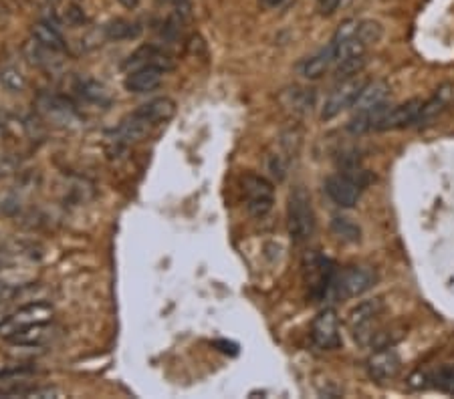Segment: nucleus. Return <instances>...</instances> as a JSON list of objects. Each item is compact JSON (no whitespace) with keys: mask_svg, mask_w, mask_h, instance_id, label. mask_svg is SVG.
I'll return each instance as SVG.
<instances>
[{"mask_svg":"<svg viewBox=\"0 0 454 399\" xmlns=\"http://www.w3.org/2000/svg\"><path fill=\"white\" fill-rule=\"evenodd\" d=\"M287 222L289 234L297 242L309 240L315 232V214H313V206H311V198L301 186L293 189L289 196Z\"/></svg>","mask_w":454,"mask_h":399,"instance_id":"1","label":"nucleus"},{"mask_svg":"<svg viewBox=\"0 0 454 399\" xmlns=\"http://www.w3.org/2000/svg\"><path fill=\"white\" fill-rule=\"evenodd\" d=\"M242 192L246 198V210L253 218H264L273 210L275 188L266 178L257 174H246L242 178Z\"/></svg>","mask_w":454,"mask_h":399,"instance_id":"2","label":"nucleus"},{"mask_svg":"<svg viewBox=\"0 0 454 399\" xmlns=\"http://www.w3.org/2000/svg\"><path fill=\"white\" fill-rule=\"evenodd\" d=\"M378 282V275L370 266H347L335 275L334 293L339 299H354L367 293Z\"/></svg>","mask_w":454,"mask_h":399,"instance_id":"3","label":"nucleus"},{"mask_svg":"<svg viewBox=\"0 0 454 399\" xmlns=\"http://www.w3.org/2000/svg\"><path fill=\"white\" fill-rule=\"evenodd\" d=\"M303 272H305V282L309 288V295L315 301H321L323 297L329 295V290H334L335 281V268L334 262L319 254H309L303 264Z\"/></svg>","mask_w":454,"mask_h":399,"instance_id":"4","label":"nucleus"},{"mask_svg":"<svg viewBox=\"0 0 454 399\" xmlns=\"http://www.w3.org/2000/svg\"><path fill=\"white\" fill-rule=\"evenodd\" d=\"M311 341L317 349L321 351H332L341 345V335H339V319L334 308H323L313 325H311Z\"/></svg>","mask_w":454,"mask_h":399,"instance_id":"5","label":"nucleus"},{"mask_svg":"<svg viewBox=\"0 0 454 399\" xmlns=\"http://www.w3.org/2000/svg\"><path fill=\"white\" fill-rule=\"evenodd\" d=\"M53 319V306L47 303H33L26 305L23 308H19L15 315H10L2 325H0V335L6 339L12 333H17L19 329L30 327V325H47L48 321Z\"/></svg>","mask_w":454,"mask_h":399,"instance_id":"6","label":"nucleus"},{"mask_svg":"<svg viewBox=\"0 0 454 399\" xmlns=\"http://www.w3.org/2000/svg\"><path fill=\"white\" fill-rule=\"evenodd\" d=\"M363 85L365 83L361 79H358V77H352V79L343 81L334 93L327 97V101L323 105V111H321V118L325 119V121H329V119L337 118L341 111H345L347 107H354V103H356V99L361 93Z\"/></svg>","mask_w":454,"mask_h":399,"instance_id":"7","label":"nucleus"},{"mask_svg":"<svg viewBox=\"0 0 454 399\" xmlns=\"http://www.w3.org/2000/svg\"><path fill=\"white\" fill-rule=\"evenodd\" d=\"M361 189L363 186L358 184L356 180H352L349 176L345 174H335L329 176L327 182H325V192L327 196L334 200L339 208H354L358 204L359 196H361Z\"/></svg>","mask_w":454,"mask_h":399,"instance_id":"8","label":"nucleus"},{"mask_svg":"<svg viewBox=\"0 0 454 399\" xmlns=\"http://www.w3.org/2000/svg\"><path fill=\"white\" fill-rule=\"evenodd\" d=\"M424 101L422 99H410L406 103H400L383 113V118L378 123V131H388V129H402L412 123H418L420 111H422Z\"/></svg>","mask_w":454,"mask_h":399,"instance_id":"9","label":"nucleus"},{"mask_svg":"<svg viewBox=\"0 0 454 399\" xmlns=\"http://www.w3.org/2000/svg\"><path fill=\"white\" fill-rule=\"evenodd\" d=\"M400 369H402V359L392 347H382L367 359V373L380 383L394 379L400 373Z\"/></svg>","mask_w":454,"mask_h":399,"instance_id":"10","label":"nucleus"},{"mask_svg":"<svg viewBox=\"0 0 454 399\" xmlns=\"http://www.w3.org/2000/svg\"><path fill=\"white\" fill-rule=\"evenodd\" d=\"M383 305L380 299H370V301H361L347 313V327L354 331L356 339H361L365 335V331L374 325V321L382 315Z\"/></svg>","mask_w":454,"mask_h":399,"instance_id":"11","label":"nucleus"},{"mask_svg":"<svg viewBox=\"0 0 454 399\" xmlns=\"http://www.w3.org/2000/svg\"><path fill=\"white\" fill-rule=\"evenodd\" d=\"M174 111H176L174 101L167 99V97H160V99H154V101L145 103L142 107H138L134 111V115L140 119V121H144L147 127H152V125H158V123L167 121V119L174 115Z\"/></svg>","mask_w":454,"mask_h":399,"instance_id":"12","label":"nucleus"},{"mask_svg":"<svg viewBox=\"0 0 454 399\" xmlns=\"http://www.w3.org/2000/svg\"><path fill=\"white\" fill-rule=\"evenodd\" d=\"M162 73L164 71L156 67H142L134 69L125 77V89L131 93H149L156 91L162 83Z\"/></svg>","mask_w":454,"mask_h":399,"instance_id":"13","label":"nucleus"},{"mask_svg":"<svg viewBox=\"0 0 454 399\" xmlns=\"http://www.w3.org/2000/svg\"><path fill=\"white\" fill-rule=\"evenodd\" d=\"M125 67L129 69H142V67H156L160 71H167L172 69V59L167 57L164 50L156 47H142L138 48L129 61L125 63Z\"/></svg>","mask_w":454,"mask_h":399,"instance_id":"14","label":"nucleus"},{"mask_svg":"<svg viewBox=\"0 0 454 399\" xmlns=\"http://www.w3.org/2000/svg\"><path fill=\"white\" fill-rule=\"evenodd\" d=\"M390 95V85L385 81H374V83H367L363 85L361 93L356 99L354 107H356V113H361V111H370L378 105L385 103Z\"/></svg>","mask_w":454,"mask_h":399,"instance_id":"15","label":"nucleus"},{"mask_svg":"<svg viewBox=\"0 0 454 399\" xmlns=\"http://www.w3.org/2000/svg\"><path fill=\"white\" fill-rule=\"evenodd\" d=\"M335 65V45L329 43L325 48H321L317 55H313L303 63V75L307 79H319L321 75H325V71Z\"/></svg>","mask_w":454,"mask_h":399,"instance_id":"16","label":"nucleus"},{"mask_svg":"<svg viewBox=\"0 0 454 399\" xmlns=\"http://www.w3.org/2000/svg\"><path fill=\"white\" fill-rule=\"evenodd\" d=\"M33 39L37 41V45H41L43 48L48 50H55V53H61L65 50V39L59 35V30L48 23H37L33 26Z\"/></svg>","mask_w":454,"mask_h":399,"instance_id":"17","label":"nucleus"},{"mask_svg":"<svg viewBox=\"0 0 454 399\" xmlns=\"http://www.w3.org/2000/svg\"><path fill=\"white\" fill-rule=\"evenodd\" d=\"M454 87L453 85H444V87H440L436 93L432 95V99H428L424 105H422V111H420V118L418 121L422 123H426V121H432V119L436 118L446 105H448V101H451V97H453Z\"/></svg>","mask_w":454,"mask_h":399,"instance_id":"18","label":"nucleus"},{"mask_svg":"<svg viewBox=\"0 0 454 399\" xmlns=\"http://www.w3.org/2000/svg\"><path fill=\"white\" fill-rule=\"evenodd\" d=\"M332 232L341 242H347V244H356L361 240V228L347 216H334L332 218Z\"/></svg>","mask_w":454,"mask_h":399,"instance_id":"19","label":"nucleus"},{"mask_svg":"<svg viewBox=\"0 0 454 399\" xmlns=\"http://www.w3.org/2000/svg\"><path fill=\"white\" fill-rule=\"evenodd\" d=\"M105 35L109 41H127V39H138L142 35V26L123 19H116L109 24H105Z\"/></svg>","mask_w":454,"mask_h":399,"instance_id":"20","label":"nucleus"},{"mask_svg":"<svg viewBox=\"0 0 454 399\" xmlns=\"http://www.w3.org/2000/svg\"><path fill=\"white\" fill-rule=\"evenodd\" d=\"M77 91H79V95H81L83 99H87V101H91V103H97V105H109V101H111L107 89H105L101 83L93 81V79H79Z\"/></svg>","mask_w":454,"mask_h":399,"instance_id":"21","label":"nucleus"},{"mask_svg":"<svg viewBox=\"0 0 454 399\" xmlns=\"http://www.w3.org/2000/svg\"><path fill=\"white\" fill-rule=\"evenodd\" d=\"M45 337H47V325H30L12 333L6 339L15 345H39L45 341Z\"/></svg>","mask_w":454,"mask_h":399,"instance_id":"22","label":"nucleus"},{"mask_svg":"<svg viewBox=\"0 0 454 399\" xmlns=\"http://www.w3.org/2000/svg\"><path fill=\"white\" fill-rule=\"evenodd\" d=\"M0 83H2L8 91H12V93H19V91H23L24 87H26L24 75L21 73V69H17V67H12V65L0 69Z\"/></svg>","mask_w":454,"mask_h":399,"instance_id":"23","label":"nucleus"},{"mask_svg":"<svg viewBox=\"0 0 454 399\" xmlns=\"http://www.w3.org/2000/svg\"><path fill=\"white\" fill-rule=\"evenodd\" d=\"M289 169V160L283 154H271L269 156V171L277 180H285Z\"/></svg>","mask_w":454,"mask_h":399,"instance_id":"24","label":"nucleus"},{"mask_svg":"<svg viewBox=\"0 0 454 399\" xmlns=\"http://www.w3.org/2000/svg\"><path fill=\"white\" fill-rule=\"evenodd\" d=\"M341 0H319V12L321 15H332L337 10Z\"/></svg>","mask_w":454,"mask_h":399,"instance_id":"25","label":"nucleus"},{"mask_svg":"<svg viewBox=\"0 0 454 399\" xmlns=\"http://www.w3.org/2000/svg\"><path fill=\"white\" fill-rule=\"evenodd\" d=\"M67 17H69V21H71L73 24L83 23V21H85V15L81 12V8H79V6H71V8L67 10Z\"/></svg>","mask_w":454,"mask_h":399,"instance_id":"26","label":"nucleus"},{"mask_svg":"<svg viewBox=\"0 0 454 399\" xmlns=\"http://www.w3.org/2000/svg\"><path fill=\"white\" fill-rule=\"evenodd\" d=\"M215 345H216V347H222V349H220L222 353H230V355H237V351H239V347H237L235 343H226V341H216Z\"/></svg>","mask_w":454,"mask_h":399,"instance_id":"27","label":"nucleus"},{"mask_svg":"<svg viewBox=\"0 0 454 399\" xmlns=\"http://www.w3.org/2000/svg\"><path fill=\"white\" fill-rule=\"evenodd\" d=\"M259 2H261L263 8H277V6L283 4V0H259Z\"/></svg>","mask_w":454,"mask_h":399,"instance_id":"28","label":"nucleus"},{"mask_svg":"<svg viewBox=\"0 0 454 399\" xmlns=\"http://www.w3.org/2000/svg\"><path fill=\"white\" fill-rule=\"evenodd\" d=\"M140 0H120V4H123L125 8H136Z\"/></svg>","mask_w":454,"mask_h":399,"instance_id":"29","label":"nucleus"},{"mask_svg":"<svg viewBox=\"0 0 454 399\" xmlns=\"http://www.w3.org/2000/svg\"><path fill=\"white\" fill-rule=\"evenodd\" d=\"M6 319H8V315H6V305H4V303H0V325H2Z\"/></svg>","mask_w":454,"mask_h":399,"instance_id":"30","label":"nucleus"}]
</instances>
